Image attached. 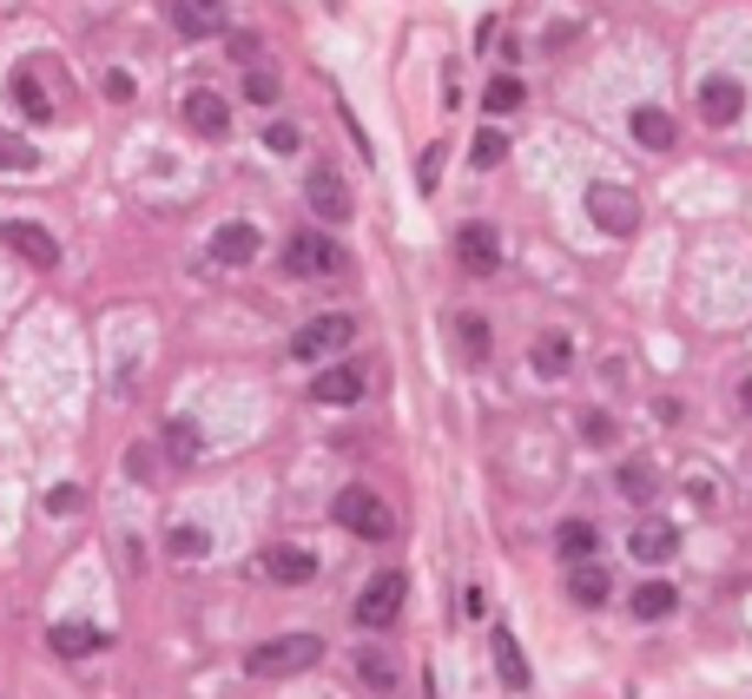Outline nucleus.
I'll use <instances>...</instances> for the list:
<instances>
[{
    "instance_id": "nucleus-1",
    "label": "nucleus",
    "mask_w": 752,
    "mask_h": 699,
    "mask_svg": "<svg viewBox=\"0 0 752 699\" xmlns=\"http://www.w3.org/2000/svg\"><path fill=\"white\" fill-rule=\"evenodd\" d=\"M330 515H337V528H344V535H357V542H390V535H396V515H390V502H383L377 489H363V482L337 489Z\"/></svg>"
},
{
    "instance_id": "nucleus-2",
    "label": "nucleus",
    "mask_w": 752,
    "mask_h": 699,
    "mask_svg": "<svg viewBox=\"0 0 752 699\" xmlns=\"http://www.w3.org/2000/svg\"><path fill=\"white\" fill-rule=\"evenodd\" d=\"M350 343H357V317H350V310H317L310 324L291 330V357H297V363H330V357H344Z\"/></svg>"
},
{
    "instance_id": "nucleus-3",
    "label": "nucleus",
    "mask_w": 752,
    "mask_h": 699,
    "mask_svg": "<svg viewBox=\"0 0 752 699\" xmlns=\"http://www.w3.org/2000/svg\"><path fill=\"white\" fill-rule=\"evenodd\" d=\"M324 660V641L317 634H277V641H258L251 654H244V667L258 674V680H291V674H304V667H317Z\"/></svg>"
},
{
    "instance_id": "nucleus-4",
    "label": "nucleus",
    "mask_w": 752,
    "mask_h": 699,
    "mask_svg": "<svg viewBox=\"0 0 752 699\" xmlns=\"http://www.w3.org/2000/svg\"><path fill=\"white\" fill-rule=\"evenodd\" d=\"M344 264H350V251L330 231H291L284 238V271L291 277H337Z\"/></svg>"
},
{
    "instance_id": "nucleus-5",
    "label": "nucleus",
    "mask_w": 752,
    "mask_h": 699,
    "mask_svg": "<svg viewBox=\"0 0 752 699\" xmlns=\"http://www.w3.org/2000/svg\"><path fill=\"white\" fill-rule=\"evenodd\" d=\"M403 601H410V581H403L396 568H383V575H370V581L357 588V627H370V634H383V627H396V614H403Z\"/></svg>"
},
{
    "instance_id": "nucleus-6",
    "label": "nucleus",
    "mask_w": 752,
    "mask_h": 699,
    "mask_svg": "<svg viewBox=\"0 0 752 699\" xmlns=\"http://www.w3.org/2000/svg\"><path fill=\"white\" fill-rule=\"evenodd\" d=\"M588 218L608 238H634L641 231V198L628 185H588Z\"/></svg>"
},
{
    "instance_id": "nucleus-7",
    "label": "nucleus",
    "mask_w": 752,
    "mask_h": 699,
    "mask_svg": "<svg viewBox=\"0 0 752 699\" xmlns=\"http://www.w3.org/2000/svg\"><path fill=\"white\" fill-rule=\"evenodd\" d=\"M694 106H700L707 125H733V119L746 112V86H740L733 73H707V79L694 86Z\"/></svg>"
},
{
    "instance_id": "nucleus-8",
    "label": "nucleus",
    "mask_w": 752,
    "mask_h": 699,
    "mask_svg": "<svg viewBox=\"0 0 752 699\" xmlns=\"http://www.w3.org/2000/svg\"><path fill=\"white\" fill-rule=\"evenodd\" d=\"M456 264H462L469 277H489V271L502 264V231H495V225H482V218L456 225Z\"/></svg>"
},
{
    "instance_id": "nucleus-9",
    "label": "nucleus",
    "mask_w": 752,
    "mask_h": 699,
    "mask_svg": "<svg viewBox=\"0 0 752 699\" xmlns=\"http://www.w3.org/2000/svg\"><path fill=\"white\" fill-rule=\"evenodd\" d=\"M363 390H370L363 363H324L310 376V403H324V409H350V403H363Z\"/></svg>"
},
{
    "instance_id": "nucleus-10",
    "label": "nucleus",
    "mask_w": 752,
    "mask_h": 699,
    "mask_svg": "<svg viewBox=\"0 0 752 699\" xmlns=\"http://www.w3.org/2000/svg\"><path fill=\"white\" fill-rule=\"evenodd\" d=\"M258 575L277 581V588H310V581H317V555L297 548V542H277V548L258 555Z\"/></svg>"
},
{
    "instance_id": "nucleus-11",
    "label": "nucleus",
    "mask_w": 752,
    "mask_h": 699,
    "mask_svg": "<svg viewBox=\"0 0 752 699\" xmlns=\"http://www.w3.org/2000/svg\"><path fill=\"white\" fill-rule=\"evenodd\" d=\"M0 244H7V251H20V258H26V264H40V271H53V264H59V238H53L46 225H33V218H7V225H0Z\"/></svg>"
},
{
    "instance_id": "nucleus-12",
    "label": "nucleus",
    "mask_w": 752,
    "mask_h": 699,
    "mask_svg": "<svg viewBox=\"0 0 752 699\" xmlns=\"http://www.w3.org/2000/svg\"><path fill=\"white\" fill-rule=\"evenodd\" d=\"M628 555H634L641 568H661V561H674V555H680V535H674V522H661V515H641V522L628 528Z\"/></svg>"
},
{
    "instance_id": "nucleus-13",
    "label": "nucleus",
    "mask_w": 752,
    "mask_h": 699,
    "mask_svg": "<svg viewBox=\"0 0 752 699\" xmlns=\"http://www.w3.org/2000/svg\"><path fill=\"white\" fill-rule=\"evenodd\" d=\"M628 132H634L641 152H674V145H680V119H674L667 106H634Z\"/></svg>"
},
{
    "instance_id": "nucleus-14",
    "label": "nucleus",
    "mask_w": 752,
    "mask_h": 699,
    "mask_svg": "<svg viewBox=\"0 0 752 699\" xmlns=\"http://www.w3.org/2000/svg\"><path fill=\"white\" fill-rule=\"evenodd\" d=\"M304 192H310V211H317V218H324V225H344V218H350V211H357V205H350V185H344V178H337V172H330V165H317V172H310V185H304Z\"/></svg>"
},
{
    "instance_id": "nucleus-15",
    "label": "nucleus",
    "mask_w": 752,
    "mask_h": 699,
    "mask_svg": "<svg viewBox=\"0 0 752 699\" xmlns=\"http://www.w3.org/2000/svg\"><path fill=\"white\" fill-rule=\"evenodd\" d=\"M185 125L205 132V139H225V132H231V106H225L211 86H192V92H185Z\"/></svg>"
},
{
    "instance_id": "nucleus-16",
    "label": "nucleus",
    "mask_w": 752,
    "mask_h": 699,
    "mask_svg": "<svg viewBox=\"0 0 752 699\" xmlns=\"http://www.w3.org/2000/svg\"><path fill=\"white\" fill-rule=\"evenodd\" d=\"M568 601H575V608H588V614H601V608L614 601V575H608L601 561H581V568H568Z\"/></svg>"
},
{
    "instance_id": "nucleus-17",
    "label": "nucleus",
    "mask_w": 752,
    "mask_h": 699,
    "mask_svg": "<svg viewBox=\"0 0 752 699\" xmlns=\"http://www.w3.org/2000/svg\"><path fill=\"white\" fill-rule=\"evenodd\" d=\"M258 244H264V238H258V225H244V218H231V225H218V231H211V258H218V264H231V271H238V264H251V258H258Z\"/></svg>"
},
{
    "instance_id": "nucleus-18",
    "label": "nucleus",
    "mask_w": 752,
    "mask_h": 699,
    "mask_svg": "<svg viewBox=\"0 0 752 699\" xmlns=\"http://www.w3.org/2000/svg\"><path fill=\"white\" fill-rule=\"evenodd\" d=\"M555 555H562L568 568H581V561H601V528H595V522H581V515H568V522L555 528Z\"/></svg>"
},
{
    "instance_id": "nucleus-19",
    "label": "nucleus",
    "mask_w": 752,
    "mask_h": 699,
    "mask_svg": "<svg viewBox=\"0 0 752 699\" xmlns=\"http://www.w3.org/2000/svg\"><path fill=\"white\" fill-rule=\"evenodd\" d=\"M628 608H634V621H674V614H680V588L661 581V575H647V581L628 594Z\"/></svg>"
},
{
    "instance_id": "nucleus-20",
    "label": "nucleus",
    "mask_w": 752,
    "mask_h": 699,
    "mask_svg": "<svg viewBox=\"0 0 752 699\" xmlns=\"http://www.w3.org/2000/svg\"><path fill=\"white\" fill-rule=\"evenodd\" d=\"M172 26L185 40H211L225 33V0H172Z\"/></svg>"
},
{
    "instance_id": "nucleus-21",
    "label": "nucleus",
    "mask_w": 752,
    "mask_h": 699,
    "mask_svg": "<svg viewBox=\"0 0 752 699\" xmlns=\"http://www.w3.org/2000/svg\"><path fill=\"white\" fill-rule=\"evenodd\" d=\"M46 647H53L59 660H86V654H99V647H106V634H99V627H86V621H53V627H46Z\"/></svg>"
},
{
    "instance_id": "nucleus-22",
    "label": "nucleus",
    "mask_w": 752,
    "mask_h": 699,
    "mask_svg": "<svg viewBox=\"0 0 752 699\" xmlns=\"http://www.w3.org/2000/svg\"><path fill=\"white\" fill-rule=\"evenodd\" d=\"M489 647H495V674H502V687H509V693H528V680H535V674H528L522 641H515L509 627H495V634H489Z\"/></svg>"
},
{
    "instance_id": "nucleus-23",
    "label": "nucleus",
    "mask_w": 752,
    "mask_h": 699,
    "mask_svg": "<svg viewBox=\"0 0 752 699\" xmlns=\"http://www.w3.org/2000/svg\"><path fill=\"white\" fill-rule=\"evenodd\" d=\"M528 363H535V376H548V383H562V376L575 370V343H568L562 330H548V337H535V350H528Z\"/></svg>"
},
{
    "instance_id": "nucleus-24",
    "label": "nucleus",
    "mask_w": 752,
    "mask_h": 699,
    "mask_svg": "<svg viewBox=\"0 0 752 699\" xmlns=\"http://www.w3.org/2000/svg\"><path fill=\"white\" fill-rule=\"evenodd\" d=\"M13 106L26 112V119H53V92H40V79H33V66H13Z\"/></svg>"
},
{
    "instance_id": "nucleus-25",
    "label": "nucleus",
    "mask_w": 752,
    "mask_h": 699,
    "mask_svg": "<svg viewBox=\"0 0 752 699\" xmlns=\"http://www.w3.org/2000/svg\"><path fill=\"white\" fill-rule=\"evenodd\" d=\"M614 489L634 502V509H654V495H661V476L647 469V462H621V476H614Z\"/></svg>"
},
{
    "instance_id": "nucleus-26",
    "label": "nucleus",
    "mask_w": 752,
    "mask_h": 699,
    "mask_svg": "<svg viewBox=\"0 0 752 699\" xmlns=\"http://www.w3.org/2000/svg\"><path fill=\"white\" fill-rule=\"evenodd\" d=\"M357 680H363L370 693H390V687H396V660H390L383 647H357Z\"/></svg>"
},
{
    "instance_id": "nucleus-27",
    "label": "nucleus",
    "mask_w": 752,
    "mask_h": 699,
    "mask_svg": "<svg viewBox=\"0 0 752 699\" xmlns=\"http://www.w3.org/2000/svg\"><path fill=\"white\" fill-rule=\"evenodd\" d=\"M456 343H462V357H469V363H482V357H489V343H495V337H489V317L456 310Z\"/></svg>"
},
{
    "instance_id": "nucleus-28",
    "label": "nucleus",
    "mask_w": 752,
    "mask_h": 699,
    "mask_svg": "<svg viewBox=\"0 0 752 699\" xmlns=\"http://www.w3.org/2000/svg\"><path fill=\"white\" fill-rule=\"evenodd\" d=\"M165 555H172V561H205V555H211V535L192 528V522H178V528L165 535Z\"/></svg>"
},
{
    "instance_id": "nucleus-29",
    "label": "nucleus",
    "mask_w": 752,
    "mask_h": 699,
    "mask_svg": "<svg viewBox=\"0 0 752 699\" xmlns=\"http://www.w3.org/2000/svg\"><path fill=\"white\" fill-rule=\"evenodd\" d=\"M522 99H528V86H522L515 73H495V79H489V92H482V106H489L495 119H502V112H515Z\"/></svg>"
},
{
    "instance_id": "nucleus-30",
    "label": "nucleus",
    "mask_w": 752,
    "mask_h": 699,
    "mask_svg": "<svg viewBox=\"0 0 752 699\" xmlns=\"http://www.w3.org/2000/svg\"><path fill=\"white\" fill-rule=\"evenodd\" d=\"M0 172H40V145H26L20 132L0 125Z\"/></svg>"
},
{
    "instance_id": "nucleus-31",
    "label": "nucleus",
    "mask_w": 752,
    "mask_h": 699,
    "mask_svg": "<svg viewBox=\"0 0 752 699\" xmlns=\"http://www.w3.org/2000/svg\"><path fill=\"white\" fill-rule=\"evenodd\" d=\"M165 456H172V462H198V456H205V443H198V429H192L185 416L165 423Z\"/></svg>"
},
{
    "instance_id": "nucleus-32",
    "label": "nucleus",
    "mask_w": 752,
    "mask_h": 699,
    "mask_svg": "<svg viewBox=\"0 0 752 699\" xmlns=\"http://www.w3.org/2000/svg\"><path fill=\"white\" fill-rule=\"evenodd\" d=\"M469 159H476L482 172H489V165H502V159H509V132H502V125H482V132H476V145H469Z\"/></svg>"
},
{
    "instance_id": "nucleus-33",
    "label": "nucleus",
    "mask_w": 752,
    "mask_h": 699,
    "mask_svg": "<svg viewBox=\"0 0 752 699\" xmlns=\"http://www.w3.org/2000/svg\"><path fill=\"white\" fill-rule=\"evenodd\" d=\"M277 92H284V86H277V73L244 66V99H251V106H277Z\"/></svg>"
},
{
    "instance_id": "nucleus-34",
    "label": "nucleus",
    "mask_w": 752,
    "mask_h": 699,
    "mask_svg": "<svg viewBox=\"0 0 752 699\" xmlns=\"http://www.w3.org/2000/svg\"><path fill=\"white\" fill-rule=\"evenodd\" d=\"M581 436H588L595 449H608V443H614L621 429H614V416H608V409H588V416H581Z\"/></svg>"
},
{
    "instance_id": "nucleus-35",
    "label": "nucleus",
    "mask_w": 752,
    "mask_h": 699,
    "mask_svg": "<svg viewBox=\"0 0 752 699\" xmlns=\"http://www.w3.org/2000/svg\"><path fill=\"white\" fill-rule=\"evenodd\" d=\"M152 469H159V449H152V443H132V449H126V476H132V482H152Z\"/></svg>"
},
{
    "instance_id": "nucleus-36",
    "label": "nucleus",
    "mask_w": 752,
    "mask_h": 699,
    "mask_svg": "<svg viewBox=\"0 0 752 699\" xmlns=\"http://www.w3.org/2000/svg\"><path fill=\"white\" fill-rule=\"evenodd\" d=\"M86 509V495L73 489V482H59V489H46V515H79Z\"/></svg>"
},
{
    "instance_id": "nucleus-37",
    "label": "nucleus",
    "mask_w": 752,
    "mask_h": 699,
    "mask_svg": "<svg viewBox=\"0 0 752 699\" xmlns=\"http://www.w3.org/2000/svg\"><path fill=\"white\" fill-rule=\"evenodd\" d=\"M132 92H139V79H132L126 66H112V73H106V99H112V106H126Z\"/></svg>"
},
{
    "instance_id": "nucleus-38",
    "label": "nucleus",
    "mask_w": 752,
    "mask_h": 699,
    "mask_svg": "<svg viewBox=\"0 0 752 699\" xmlns=\"http://www.w3.org/2000/svg\"><path fill=\"white\" fill-rule=\"evenodd\" d=\"M264 145H271V152H297V145H304V132H297L291 119H277V125L264 132Z\"/></svg>"
},
{
    "instance_id": "nucleus-39",
    "label": "nucleus",
    "mask_w": 752,
    "mask_h": 699,
    "mask_svg": "<svg viewBox=\"0 0 752 699\" xmlns=\"http://www.w3.org/2000/svg\"><path fill=\"white\" fill-rule=\"evenodd\" d=\"M231 53H238L244 66H258V59H264V40H251V33H231Z\"/></svg>"
},
{
    "instance_id": "nucleus-40",
    "label": "nucleus",
    "mask_w": 752,
    "mask_h": 699,
    "mask_svg": "<svg viewBox=\"0 0 752 699\" xmlns=\"http://www.w3.org/2000/svg\"><path fill=\"white\" fill-rule=\"evenodd\" d=\"M687 495H694V502H700V509H713V502H720V489H713V482H707V476H687Z\"/></svg>"
},
{
    "instance_id": "nucleus-41",
    "label": "nucleus",
    "mask_w": 752,
    "mask_h": 699,
    "mask_svg": "<svg viewBox=\"0 0 752 699\" xmlns=\"http://www.w3.org/2000/svg\"><path fill=\"white\" fill-rule=\"evenodd\" d=\"M436 172H443V145H429V152H423V172H416V178H423V192L436 185Z\"/></svg>"
},
{
    "instance_id": "nucleus-42",
    "label": "nucleus",
    "mask_w": 752,
    "mask_h": 699,
    "mask_svg": "<svg viewBox=\"0 0 752 699\" xmlns=\"http://www.w3.org/2000/svg\"><path fill=\"white\" fill-rule=\"evenodd\" d=\"M733 396H740V416L752 423V376H740V390H733Z\"/></svg>"
}]
</instances>
